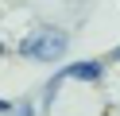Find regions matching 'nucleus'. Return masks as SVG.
I'll use <instances>...</instances> for the list:
<instances>
[{"instance_id": "nucleus-1", "label": "nucleus", "mask_w": 120, "mask_h": 116, "mask_svg": "<svg viewBox=\"0 0 120 116\" xmlns=\"http://www.w3.org/2000/svg\"><path fill=\"white\" fill-rule=\"evenodd\" d=\"M66 31H58V27H39V31H31V35L19 43V50L27 54V58H39V62H54V58H62L66 54Z\"/></svg>"}, {"instance_id": "nucleus-3", "label": "nucleus", "mask_w": 120, "mask_h": 116, "mask_svg": "<svg viewBox=\"0 0 120 116\" xmlns=\"http://www.w3.org/2000/svg\"><path fill=\"white\" fill-rule=\"evenodd\" d=\"M16 116H31V105H27V101H23V105L16 108Z\"/></svg>"}, {"instance_id": "nucleus-4", "label": "nucleus", "mask_w": 120, "mask_h": 116, "mask_svg": "<svg viewBox=\"0 0 120 116\" xmlns=\"http://www.w3.org/2000/svg\"><path fill=\"white\" fill-rule=\"evenodd\" d=\"M116 58H120V50H116Z\"/></svg>"}, {"instance_id": "nucleus-2", "label": "nucleus", "mask_w": 120, "mask_h": 116, "mask_svg": "<svg viewBox=\"0 0 120 116\" xmlns=\"http://www.w3.org/2000/svg\"><path fill=\"white\" fill-rule=\"evenodd\" d=\"M66 77H78V81H97V77H101V62H78V66L66 70Z\"/></svg>"}]
</instances>
